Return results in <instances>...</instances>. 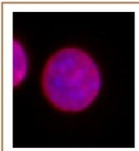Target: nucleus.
Returning <instances> with one entry per match:
<instances>
[{
	"instance_id": "2",
	"label": "nucleus",
	"mask_w": 139,
	"mask_h": 151,
	"mask_svg": "<svg viewBox=\"0 0 139 151\" xmlns=\"http://www.w3.org/2000/svg\"><path fill=\"white\" fill-rule=\"evenodd\" d=\"M27 58L25 51L16 41L13 42V85L21 83L27 73Z\"/></svg>"
},
{
	"instance_id": "1",
	"label": "nucleus",
	"mask_w": 139,
	"mask_h": 151,
	"mask_svg": "<svg viewBox=\"0 0 139 151\" xmlns=\"http://www.w3.org/2000/svg\"><path fill=\"white\" fill-rule=\"evenodd\" d=\"M42 85L45 97L55 108L66 112L81 111L97 97L101 87L100 73L86 52L65 48L48 61Z\"/></svg>"
}]
</instances>
